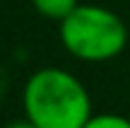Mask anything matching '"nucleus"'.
Listing matches in <instances>:
<instances>
[{
  "instance_id": "1",
  "label": "nucleus",
  "mask_w": 130,
  "mask_h": 128,
  "mask_svg": "<svg viewBox=\"0 0 130 128\" xmlns=\"http://www.w3.org/2000/svg\"><path fill=\"white\" fill-rule=\"evenodd\" d=\"M24 116L39 128H82L89 121L92 97L77 75L65 68H39L22 90Z\"/></svg>"
},
{
  "instance_id": "2",
  "label": "nucleus",
  "mask_w": 130,
  "mask_h": 128,
  "mask_svg": "<svg viewBox=\"0 0 130 128\" xmlns=\"http://www.w3.org/2000/svg\"><path fill=\"white\" fill-rule=\"evenodd\" d=\"M63 48L82 63H106L128 46V27L113 10L94 3H79L58 22Z\"/></svg>"
},
{
  "instance_id": "3",
  "label": "nucleus",
  "mask_w": 130,
  "mask_h": 128,
  "mask_svg": "<svg viewBox=\"0 0 130 128\" xmlns=\"http://www.w3.org/2000/svg\"><path fill=\"white\" fill-rule=\"evenodd\" d=\"M29 3L41 17L51 19V22H60L79 5V0H29Z\"/></svg>"
},
{
  "instance_id": "4",
  "label": "nucleus",
  "mask_w": 130,
  "mask_h": 128,
  "mask_svg": "<svg viewBox=\"0 0 130 128\" xmlns=\"http://www.w3.org/2000/svg\"><path fill=\"white\" fill-rule=\"evenodd\" d=\"M82 128H130V119L121 114H92Z\"/></svg>"
},
{
  "instance_id": "5",
  "label": "nucleus",
  "mask_w": 130,
  "mask_h": 128,
  "mask_svg": "<svg viewBox=\"0 0 130 128\" xmlns=\"http://www.w3.org/2000/svg\"><path fill=\"white\" fill-rule=\"evenodd\" d=\"M5 128H39V126H34L31 121L24 116V119H19V121H12V123H7Z\"/></svg>"
}]
</instances>
